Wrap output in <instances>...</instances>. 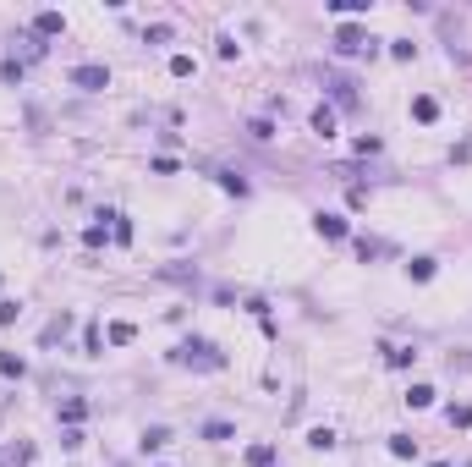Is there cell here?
<instances>
[{
  "instance_id": "obj_1",
  "label": "cell",
  "mask_w": 472,
  "mask_h": 467,
  "mask_svg": "<svg viewBox=\"0 0 472 467\" xmlns=\"http://www.w3.org/2000/svg\"><path fill=\"white\" fill-rule=\"evenodd\" d=\"M170 358H176V363H187V369H226V352H220L215 341H203V335L181 341V346H176Z\"/></svg>"
},
{
  "instance_id": "obj_2",
  "label": "cell",
  "mask_w": 472,
  "mask_h": 467,
  "mask_svg": "<svg viewBox=\"0 0 472 467\" xmlns=\"http://www.w3.org/2000/svg\"><path fill=\"white\" fill-rule=\"evenodd\" d=\"M324 88H329V99H335L341 110H357V105H363V94H357V82L346 78V72H335V67H324Z\"/></svg>"
},
{
  "instance_id": "obj_3",
  "label": "cell",
  "mask_w": 472,
  "mask_h": 467,
  "mask_svg": "<svg viewBox=\"0 0 472 467\" xmlns=\"http://www.w3.org/2000/svg\"><path fill=\"white\" fill-rule=\"evenodd\" d=\"M374 50H379V39H368L363 28H341V33H335V55H346V61L374 55Z\"/></svg>"
},
{
  "instance_id": "obj_4",
  "label": "cell",
  "mask_w": 472,
  "mask_h": 467,
  "mask_svg": "<svg viewBox=\"0 0 472 467\" xmlns=\"http://www.w3.org/2000/svg\"><path fill=\"white\" fill-rule=\"evenodd\" d=\"M72 88L99 94V88H110V72H105V67H72Z\"/></svg>"
},
{
  "instance_id": "obj_5",
  "label": "cell",
  "mask_w": 472,
  "mask_h": 467,
  "mask_svg": "<svg viewBox=\"0 0 472 467\" xmlns=\"http://www.w3.org/2000/svg\"><path fill=\"white\" fill-rule=\"evenodd\" d=\"M11 44H17V50H11V55H17V61H22V67H28V61H44V50H50V44H44V39H39V33H17V39H11Z\"/></svg>"
},
{
  "instance_id": "obj_6",
  "label": "cell",
  "mask_w": 472,
  "mask_h": 467,
  "mask_svg": "<svg viewBox=\"0 0 472 467\" xmlns=\"http://www.w3.org/2000/svg\"><path fill=\"white\" fill-rule=\"evenodd\" d=\"M33 33H39V39H55V33H66V17H61V11H39V17H33Z\"/></svg>"
},
{
  "instance_id": "obj_7",
  "label": "cell",
  "mask_w": 472,
  "mask_h": 467,
  "mask_svg": "<svg viewBox=\"0 0 472 467\" xmlns=\"http://www.w3.org/2000/svg\"><path fill=\"white\" fill-rule=\"evenodd\" d=\"M82 418H88V401H82V396H66V401H61V423H66V429H78Z\"/></svg>"
},
{
  "instance_id": "obj_8",
  "label": "cell",
  "mask_w": 472,
  "mask_h": 467,
  "mask_svg": "<svg viewBox=\"0 0 472 467\" xmlns=\"http://www.w3.org/2000/svg\"><path fill=\"white\" fill-rule=\"evenodd\" d=\"M314 226H318V236H329V242H341V236H346V220H341V215H324V209L314 215Z\"/></svg>"
},
{
  "instance_id": "obj_9",
  "label": "cell",
  "mask_w": 472,
  "mask_h": 467,
  "mask_svg": "<svg viewBox=\"0 0 472 467\" xmlns=\"http://www.w3.org/2000/svg\"><path fill=\"white\" fill-rule=\"evenodd\" d=\"M138 446H143V457H149V451H165V446H170V429H165V423L143 429V440H138Z\"/></svg>"
},
{
  "instance_id": "obj_10",
  "label": "cell",
  "mask_w": 472,
  "mask_h": 467,
  "mask_svg": "<svg viewBox=\"0 0 472 467\" xmlns=\"http://www.w3.org/2000/svg\"><path fill=\"white\" fill-rule=\"evenodd\" d=\"M247 467H275V446H269V440L247 446Z\"/></svg>"
},
{
  "instance_id": "obj_11",
  "label": "cell",
  "mask_w": 472,
  "mask_h": 467,
  "mask_svg": "<svg viewBox=\"0 0 472 467\" xmlns=\"http://www.w3.org/2000/svg\"><path fill=\"white\" fill-rule=\"evenodd\" d=\"M412 116H417V121H434V116H439V99H434V94H417V99H412Z\"/></svg>"
},
{
  "instance_id": "obj_12",
  "label": "cell",
  "mask_w": 472,
  "mask_h": 467,
  "mask_svg": "<svg viewBox=\"0 0 472 467\" xmlns=\"http://www.w3.org/2000/svg\"><path fill=\"white\" fill-rule=\"evenodd\" d=\"M314 132H318V138H335V110H329V105H318V110H314Z\"/></svg>"
},
{
  "instance_id": "obj_13",
  "label": "cell",
  "mask_w": 472,
  "mask_h": 467,
  "mask_svg": "<svg viewBox=\"0 0 472 467\" xmlns=\"http://www.w3.org/2000/svg\"><path fill=\"white\" fill-rule=\"evenodd\" d=\"M385 363H390V369H412L417 352H412V346H385Z\"/></svg>"
},
{
  "instance_id": "obj_14",
  "label": "cell",
  "mask_w": 472,
  "mask_h": 467,
  "mask_svg": "<svg viewBox=\"0 0 472 467\" xmlns=\"http://www.w3.org/2000/svg\"><path fill=\"white\" fill-rule=\"evenodd\" d=\"M390 457L412 462V457H417V440H412V434H390Z\"/></svg>"
},
{
  "instance_id": "obj_15",
  "label": "cell",
  "mask_w": 472,
  "mask_h": 467,
  "mask_svg": "<svg viewBox=\"0 0 472 467\" xmlns=\"http://www.w3.org/2000/svg\"><path fill=\"white\" fill-rule=\"evenodd\" d=\"M368 6H374V0H329V11H335V17H363Z\"/></svg>"
},
{
  "instance_id": "obj_16",
  "label": "cell",
  "mask_w": 472,
  "mask_h": 467,
  "mask_svg": "<svg viewBox=\"0 0 472 467\" xmlns=\"http://www.w3.org/2000/svg\"><path fill=\"white\" fill-rule=\"evenodd\" d=\"M445 418H451V429H472V407H467V401H451Z\"/></svg>"
},
{
  "instance_id": "obj_17",
  "label": "cell",
  "mask_w": 472,
  "mask_h": 467,
  "mask_svg": "<svg viewBox=\"0 0 472 467\" xmlns=\"http://www.w3.org/2000/svg\"><path fill=\"white\" fill-rule=\"evenodd\" d=\"M406 275H412V281H434V258H428V253H423V258H412V264H406Z\"/></svg>"
},
{
  "instance_id": "obj_18",
  "label": "cell",
  "mask_w": 472,
  "mask_h": 467,
  "mask_svg": "<svg viewBox=\"0 0 472 467\" xmlns=\"http://www.w3.org/2000/svg\"><path fill=\"white\" fill-rule=\"evenodd\" d=\"M0 374H11V380H22V374H28V363H22L17 352H0Z\"/></svg>"
},
{
  "instance_id": "obj_19",
  "label": "cell",
  "mask_w": 472,
  "mask_h": 467,
  "mask_svg": "<svg viewBox=\"0 0 472 467\" xmlns=\"http://www.w3.org/2000/svg\"><path fill=\"white\" fill-rule=\"evenodd\" d=\"M406 407H434V385H412L406 390Z\"/></svg>"
},
{
  "instance_id": "obj_20",
  "label": "cell",
  "mask_w": 472,
  "mask_h": 467,
  "mask_svg": "<svg viewBox=\"0 0 472 467\" xmlns=\"http://www.w3.org/2000/svg\"><path fill=\"white\" fill-rule=\"evenodd\" d=\"M247 138H258V143H269V138H275V127H269L264 116H253V121H247Z\"/></svg>"
},
{
  "instance_id": "obj_21",
  "label": "cell",
  "mask_w": 472,
  "mask_h": 467,
  "mask_svg": "<svg viewBox=\"0 0 472 467\" xmlns=\"http://www.w3.org/2000/svg\"><path fill=\"white\" fill-rule=\"evenodd\" d=\"M132 335H138V330H132V324H127V319H116V324H110V346H127V341H132Z\"/></svg>"
},
{
  "instance_id": "obj_22",
  "label": "cell",
  "mask_w": 472,
  "mask_h": 467,
  "mask_svg": "<svg viewBox=\"0 0 472 467\" xmlns=\"http://www.w3.org/2000/svg\"><path fill=\"white\" fill-rule=\"evenodd\" d=\"M198 434H203V440H231L236 429H231V423H220V418H215V423H203V429H198Z\"/></svg>"
},
{
  "instance_id": "obj_23",
  "label": "cell",
  "mask_w": 472,
  "mask_h": 467,
  "mask_svg": "<svg viewBox=\"0 0 472 467\" xmlns=\"http://www.w3.org/2000/svg\"><path fill=\"white\" fill-rule=\"evenodd\" d=\"M22 72H28V67H22L17 55H6V61H0V78H6V82H22Z\"/></svg>"
},
{
  "instance_id": "obj_24",
  "label": "cell",
  "mask_w": 472,
  "mask_h": 467,
  "mask_svg": "<svg viewBox=\"0 0 472 467\" xmlns=\"http://www.w3.org/2000/svg\"><path fill=\"white\" fill-rule=\"evenodd\" d=\"M220 187H226V193H236V198H247V182H242L236 170H220Z\"/></svg>"
},
{
  "instance_id": "obj_25",
  "label": "cell",
  "mask_w": 472,
  "mask_h": 467,
  "mask_svg": "<svg viewBox=\"0 0 472 467\" xmlns=\"http://www.w3.org/2000/svg\"><path fill=\"white\" fill-rule=\"evenodd\" d=\"M308 446H314V451H329V446H335V429H324V423H318L314 434H308Z\"/></svg>"
},
{
  "instance_id": "obj_26",
  "label": "cell",
  "mask_w": 472,
  "mask_h": 467,
  "mask_svg": "<svg viewBox=\"0 0 472 467\" xmlns=\"http://www.w3.org/2000/svg\"><path fill=\"white\" fill-rule=\"evenodd\" d=\"M390 55H395V61H412V55H417V44H412V39H390Z\"/></svg>"
},
{
  "instance_id": "obj_27",
  "label": "cell",
  "mask_w": 472,
  "mask_h": 467,
  "mask_svg": "<svg viewBox=\"0 0 472 467\" xmlns=\"http://www.w3.org/2000/svg\"><path fill=\"white\" fill-rule=\"evenodd\" d=\"M110 236H116V242H121V247H127V242H132V226H127V220H121V215H110Z\"/></svg>"
},
{
  "instance_id": "obj_28",
  "label": "cell",
  "mask_w": 472,
  "mask_h": 467,
  "mask_svg": "<svg viewBox=\"0 0 472 467\" xmlns=\"http://www.w3.org/2000/svg\"><path fill=\"white\" fill-rule=\"evenodd\" d=\"M170 78H192V55H170Z\"/></svg>"
},
{
  "instance_id": "obj_29",
  "label": "cell",
  "mask_w": 472,
  "mask_h": 467,
  "mask_svg": "<svg viewBox=\"0 0 472 467\" xmlns=\"http://www.w3.org/2000/svg\"><path fill=\"white\" fill-rule=\"evenodd\" d=\"M215 50H220V61H236V39H231V33H220V39H215Z\"/></svg>"
},
{
  "instance_id": "obj_30",
  "label": "cell",
  "mask_w": 472,
  "mask_h": 467,
  "mask_svg": "<svg viewBox=\"0 0 472 467\" xmlns=\"http://www.w3.org/2000/svg\"><path fill=\"white\" fill-rule=\"evenodd\" d=\"M17 313H22V303H0V324H17Z\"/></svg>"
},
{
  "instance_id": "obj_31",
  "label": "cell",
  "mask_w": 472,
  "mask_h": 467,
  "mask_svg": "<svg viewBox=\"0 0 472 467\" xmlns=\"http://www.w3.org/2000/svg\"><path fill=\"white\" fill-rule=\"evenodd\" d=\"M451 369H472V352H467V358H451Z\"/></svg>"
},
{
  "instance_id": "obj_32",
  "label": "cell",
  "mask_w": 472,
  "mask_h": 467,
  "mask_svg": "<svg viewBox=\"0 0 472 467\" xmlns=\"http://www.w3.org/2000/svg\"><path fill=\"white\" fill-rule=\"evenodd\" d=\"M0 467H11V457H0Z\"/></svg>"
},
{
  "instance_id": "obj_33",
  "label": "cell",
  "mask_w": 472,
  "mask_h": 467,
  "mask_svg": "<svg viewBox=\"0 0 472 467\" xmlns=\"http://www.w3.org/2000/svg\"><path fill=\"white\" fill-rule=\"evenodd\" d=\"M434 467H451V462H434Z\"/></svg>"
}]
</instances>
